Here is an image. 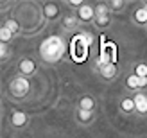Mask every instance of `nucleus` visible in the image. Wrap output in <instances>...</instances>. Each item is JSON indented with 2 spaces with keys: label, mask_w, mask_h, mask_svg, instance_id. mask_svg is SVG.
Returning <instances> with one entry per match:
<instances>
[{
  "label": "nucleus",
  "mask_w": 147,
  "mask_h": 138,
  "mask_svg": "<svg viewBox=\"0 0 147 138\" xmlns=\"http://www.w3.org/2000/svg\"><path fill=\"white\" fill-rule=\"evenodd\" d=\"M133 24L138 25V27H144V29L147 25V11L144 9L142 5L136 7V9L133 11Z\"/></svg>",
  "instance_id": "12"
},
{
  "label": "nucleus",
  "mask_w": 147,
  "mask_h": 138,
  "mask_svg": "<svg viewBox=\"0 0 147 138\" xmlns=\"http://www.w3.org/2000/svg\"><path fill=\"white\" fill-rule=\"evenodd\" d=\"M145 31H147V25H145Z\"/></svg>",
  "instance_id": "24"
},
{
  "label": "nucleus",
  "mask_w": 147,
  "mask_h": 138,
  "mask_svg": "<svg viewBox=\"0 0 147 138\" xmlns=\"http://www.w3.org/2000/svg\"><path fill=\"white\" fill-rule=\"evenodd\" d=\"M135 106H136V115L138 117H147V93L145 92H136L135 95Z\"/></svg>",
  "instance_id": "6"
},
{
  "label": "nucleus",
  "mask_w": 147,
  "mask_h": 138,
  "mask_svg": "<svg viewBox=\"0 0 147 138\" xmlns=\"http://www.w3.org/2000/svg\"><path fill=\"white\" fill-rule=\"evenodd\" d=\"M18 72H20V75L29 79L31 75H34V72H36V61L32 57H22L18 61Z\"/></svg>",
  "instance_id": "4"
},
{
  "label": "nucleus",
  "mask_w": 147,
  "mask_h": 138,
  "mask_svg": "<svg viewBox=\"0 0 147 138\" xmlns=\"http://www.w3.org/2000/svg\"><path fill=\"white\" fill-rule=\"evenodd\" d=\"M111 22H113L111 14H108V16H95L93 25H95V29H99V31H104V29H108L111 25Z\"/></svg>",
  "instance_id": "14"
},
{
  "label": "nucleus",
  "mask_w": 147,
  "mask_h": 138,
  "mask_svg": "<svg viewBox=\"0 0 147 138\" xmlns=\"http://www.w3.org/2000/svg\"><path fill=\"white\" fill-rule=\"evenodd\" d=\"M31 92V81L24 75H16L9 81V95L16 100H22Z\"/></svg>",
  "instance_id": "1"
},
{
  "label": "nucleus",
  "mask_w": 147,
  "mask_h": 138,
  "mask_svg": "<svg viewBox=\"0 0 147 138\" xmlns=\"http://www.w3.org/2000/svg\"><path fill=\"white\" fill-rule=\"evenodd\" d=\"M119 110H120V113H124V115H133V113L136 111L133 95H129V93H127V95H122L120 100H119Z\"/></svg>",
  "instance_id": "7"
},
{
  "label": "nucleus",
  "mask_w": 147,
  "mask_h": 138,
  "mask_svg": "<svg viewBox=\"0 0 147 138\" xmlns=\"http://www.w3.org/2000/svg\"><path fill=\"white\" fill-rule=\"evenodd\" d=\"M142 7H144V9L147 11V2H142Z\"/></svg>",
  "instance_id": "23"
},
{
  "label": "nucleus",
  "mask_w": 147,
  "mask_h": 138,
  "mask_svg": "<svg viewBox=\"0 0 147 138\" xmlns=\"http://www.w3.org/2000/svg\"><path fill=\"white\" fill-rule=\"evenodd\" d=\"M138 88H140V92L147 88V77H138Z\"/></svg>",
  "instance_id": "21"
},
{
  "label": "nucleus",
  "mask_w": 147,
  "mask_h": 138,
  "mask_svg": "<svg viewBox=\"0 0 147 138\" xmlns=\"http://www.w3.org/2000/svg\"><path fill=\"white\" fill-rule=\"evenodd\" d=\"M108 5H109V9H111V13H120V11L126 9V2H124V0H109Z\"/></svg>",
  "instance_id": "19"
},
{
  "label": "nucleus",
  "mask_w": 147,
  "mask_h": 138,
  "mask_svg": "<svg viewBox=\"0 0 147 138\" xmlns=\"http://www.w3.org/2000/svg\"><path fill=\"white\" fill-rule=\"evenodd\" d=\"M76 122L83 127H88L95 122V111H84V110H79L76 108Z\"/></svg>",
  "instance_id": "5"
},
{
  "label": "nucleus",
  "mask_w": 147,
  "mask_h": 138,
  "mask_svg": "<svg viewBox=\"0 0 147 138\" xmlns=\"http://www.w3.org/2000/svg\"><path fill=\"white\" fill-rule=\"evenodd\" d=\"M43 16L47 20H56L59 16V7L56 4H43Z\"/></svg>",
  "instance_id": "13"
},
{
  "label": "nucleus",
  "mask_w": 147,
  "mask_h": 138,
  "mask_svg": "<svg viewBox=\"0 0 147 138\" xmlns=\"http://www.w3.org/2000/svg\"><path fill=\"white\" fill-rule=\"evenodd\" d=\"M77 16H79L81 24H93V20H95V7L90 5V4H84L77 11Z\"/></svg>",
  "instance_id": "8"
},
{
  "label": "nucleus",
  "mask_w": 147,
  "mask_h": 138,
  "mask_svg": "<svg viewBox=\"0 0 147 138\" xmlns=\"http://www.w3.org/2000/svg\"><path fill=\"white\" fill-rule=\"evenodd\" d=\"M124 88L127 90L129 95H131V93L140 92V88H138V75H135L133 72H131V74H127L126 79H124Z\"/></svg>",
  "instance_id": "11"
},
{
  "label": "nucleus",
  "mask_w": 147,
  "mask_h": 138,
  "mask_svg": "<svg viewBox=\"0 0 147 138\" xmlns=\"http://www.w3.org/2000/svg\"><path fill=\"white\" fill-rule=\"evenodd\" d=\"M95 72H97L99 79L104 81V83H111V81H115V79L119 77V67H117L115 63H111V61H99Z\"/></svg>",
  "instance_id": "2"
},
{
  "label": "nucleus",
  "mask_w": 147,
  "mask_h": 138,
  "mask_svg": "<svg viewBox=\"0 0 147 138\" xmlns=\"http://www.w3.org/2000/svg\"><path fill=\"white\" fill-rule=\"evenodd\" d=\"M79 16L74 13H68L65 14V16H61V27L65 29V31H76V29L79 27Z\"/></svg>",
  "instance_id": "10"
},
{
  "label": "nucleus",
  "mask_w": 147,
  "mask_h": 138,
  "mask_svg": "<svg viewBox=\"0 0 147 138\" xmlns=\"http://www.w3.org/2000/svg\"><path fill=\"white\" fill-rule=\"evenodd\" d=\"M133 74L138 77H147V63L144 61H138L133 65Z\"/></svg>",
  "instance_id": "17"
},
{
  "label": "nucleus",
  "mask_w": 147,
  "mask_h": 138,
  "mask_svg": "<svg viewBox=\"0 0 147 138\" xmlns=\"http://www.w3.org/2000/svg\"><path fill=\"white\" fill-rule=\"evenodd\" d=\"M76 108H79V110H84V111H95V110H97V100H95L90 93H84V95L79 97Z\"/></svg>",
  "instance_id": "9"
},
{
  "label": "nucleus",
  "mask_w": 147,
  "mask_h": 138,
  "mask_svg": "<svg viewBox=\"0 0 147 138\" xmlns=\"http://www.w3.org/2000/svg\"><path fill=\"white\" fill-rule=\"evenodd\" d=\"M29 115L25 111H22V110H14L11 113V117H9V124L13 129H24L29 126Z\"/></svg>",
  "instance_id": "3"
},
{
  "label": "nucleus",
  "mask_w": 147,
  "mask_h": 138,
  "mask_svg": "<svg viewBox=\"0 0 147 138\" xmlns=\"http://www.w3.org/2000/svg\"><path fill=\"white\" fill-rule=\"evenodd\" d=\"M108 14H111V9H109L108 2H100L95 5V16H108Z\"/></svg>",
  "instance_id": "18"
},
{
  "label": "nucleus",
  "mask_w": 147,
  "mask_h": 138,
  "mask_svg": "<svg viewBox=\"0 0 147 138\" xmlns=\"http://www.w3.org/2000/svg\"><path fill=\"white\" fill-rule=\"evenodd\" d=\"M2 25L9 29V31H11L14 36H18V34L22 32V27H20V24H18V22L14 20V18H5V22H4Z\"/></svg>",
  "instance_id": "15"
},
{
  "label": "nucleus",
  "mask_w": 147,
  "mask_h": 138,
  "mask_svg": "<svg viewBox=\"0 0 147 138\" xmlns=\"http://www.w3.org/2000/svg\"><path fill=\"white\" fill-rule=\"evenodd\" d=\"M13 38H14V34L9 31L7 27H0V43H4V45H7V43H11L13 41Z\"/></svg>",
  "instance_id": "16"
},
{
  "label": "nucleus",
  "mask_w": 147,
  "mask_h": 138,
  "mask_svg": "<svg viewBox=\"0 0 147 138\" xmlns=\"http://www.w3.org/2000/svg\"><path fill=\"white\" fill-rule=\"evenodd\" d=\"M7 57V45H4V43H0V59H5Z\"/></svg>",
  "instance_id": "22"
},
{
  "label": "nucleus",
  "mask_w": 147,
  "mask_h": 138,
  "mask_svg": "<svg viewBox=\"0 0 147 138\" xmlns=\"http://www.w3.org/2000/svg\"><path fill=\"white\" fill-rule=\"evenodd\" d=\"M65 4H67V7H68V9H74V11H79L81 7L84 5V2H83V0H67Z\"/></svg>",
  "instance_id": "20"
}]
</instances>
